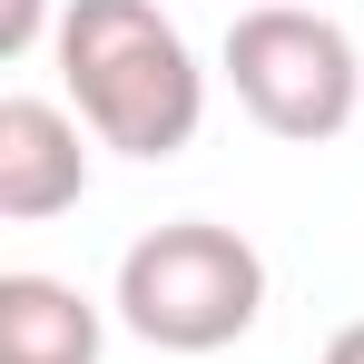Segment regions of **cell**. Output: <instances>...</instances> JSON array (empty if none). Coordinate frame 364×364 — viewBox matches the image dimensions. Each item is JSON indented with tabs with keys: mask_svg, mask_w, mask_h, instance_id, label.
Instances as JSON below:
<instances>
[{
	"mask_svg": "<svg viewBox=\"0 0 364 364\" xmlns=\"http://www.w3.org/2000/svg\"><path fill=\"white\" fill-rule=\"evenodd\" d=\"M99 345L109 315L69 276H30V266L0 276V364H99Z\"/></svg>",
	"mask_w": 364,
	"mask_h": 364,
	"instance_id": "obj_5",
	"label": "cell"
},
{
	"mask_svg": "<svg viewBox=\"0 0 364 364\" xmlns=\"http://www.w3.org/2000/svg\"><path fill=\"white\" fill-rule=\"evenodd\" d=\"M315 364H364V315H355V325H335V335H325V355H315Z\"/></svg>",
	"mask_w": 364,
	"mask_h": 364,
	"instance_id": "obj_7",
	"label": "cell"
},
{
	"mask_svg": "<svg viewBox=\"0 0 364 364\" xmlns=\"http://www.w3.org/2000/svg\"><path fill=\"white\" fill-rule=\"evenodd\" d=\"M227 89L266 138H345L364 109V60L345 40V20L305 10V0H256L227 20Z\"/></svg>",
	"mask_w": 364,
	"mask_h": 364,
	"instance_id": "obj_3",
	"label": "cell"
},
{
	"mask_svg": "<svg viewBox=\"0 0 364 364\" xmlns=\"http://www.w3.org/2000/svg\"><path fill=\"white\" fill-rule=\"evenodd\" d=\"M40 40H60V20H50V0H0V60H30Z\"/></svg>",
	"mask_w": 364,
	"mask_h": 364,
	"instance_id": "obj_6",
	"label": "cell"
},
{
	"mask_svg": "<svg viewBox=\"0 0 364 364\" xmlns=\"http://www.w3.org/2000/svg\"><path fill=\"white\" fill-rule=\"evenodd\" d=\"M60 89L119 158H178L207 119V69L158 0H60Z\"/></svg>",
	"mask_w": 364,
	"mask_h": 364,
	"instance_id": "obj_1",
	"label": "cell"
},
{
	"mask_svg": "<svg viewBox=\"0 0 364 364\" xmlns=\"http://www.w3.org/2000/svg\"><path fill=\"white\" fill-rule=\"evenodd\" d=\"M79 197H89V119H69L60 99L10 89L0 99V217L40 227Z\"/></svg>",
	"mask_w": 364,
	"mask_h": 364,
	"instance_id": "obj_4",
	"label": "cell"
},
{
	"mask_svg": "<svg viewBox=\"0 0 364 364\" xmlns=\"http://www.w3.org/2000/svg\"><path fill=\"white\" fill-rule=\"evenodd\" d=\"M266 315V256L217 217H168L119 256V325L158 355H217Z\"/></svg>",
	"mask_w": 364,
	"mask_h": 364,
	"instance_id": "obj_2",
	"label": "cell"
}]
</instances>
